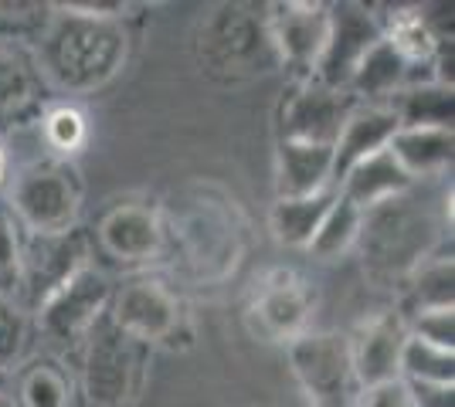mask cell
I'll return each mask as SVG.
<instances>
[{"label":"cell","instance_id":"obj_1","mask_svg":"<svg viewBox=\"0 0 455 407\" xmlns=\"http://www.w3.org/2000/svg\"><path fill=\"white\" fill-rule=\"evenodd\" d=\"M35 59L41 75L68 92H92L106 85L126 61V31L119 18H92L72 4L52 7Z\"/></svg>","mask_w":455,"mask_h":407},{"label":"cell","instance_id":"obj_2","mask_svg":"<svg viewBox=\"0 0 455 407\" xmlns=\"http://www.w3.org/2000/svg\"><path fill=\"white\" fill-rule=\"evenodd\" d=\"M201 61L208 72L225 75L231 82L275 72L283 59L268 31V7L255 4H225L218 7L201 27Z\"/></svg>","mask_w":455,"mask_h":407},{"label":"cell","instance_id":"obj_3","mask_svg":"<svg viewBox=\"0 0 455 407\" xmlns=\"http://www.w3.org/2000/svg\"><path fill=\"white\" fill-rule=\"evenodd\" d=\"M363 265L378 278H404L421 265L435 241V224L425 211L411 207L404 197L384 200L363 211L361 234Z\"/></svg>","mask_w":455,"mask_h":407},{"label":"cell","instance_id":"obj_4","mask_svg":"<svg viewBox=\"0 0 455 407\" xmlns=\"http://www.w3.org/2000/svg\"><path fill=\"white\" fill-rule=\"evenodd\" d=\"M147 347L123 333L106 312L85 336L82 390L92 407H126L143 384Z\"/></svg>","mask_w":455,"mask_h":407},{"label":"cell","instance_id":"obj_5","mask_svg":"<svg viewBox=\"0 0 455 407\" xmlns=\"http://www.w3.org/2000/svg\"><path fill=\"white\" fill-rule=\"evenodd\" d=\"M7 207L28 234L72 231L82 207V180L76 167L61 160H44L20 170Z\"/></svg>","mask_w":455,"mask_h":407},{"label":"cell","instance_id":"obj_6","mask_svg":"<svg viewBox=\"0 0 455 407\" xmlns=\"http://www.w3.org/2000/svg\"><path fill=\"white\" fill-rule=\"evenodd\" d=\"M289 364L313 407H350L357 397V373L350 343L337 333H299L289 343Z\"/></svg>","mask_w":455,"mask_h":407},{"label":"cell","instance_id":"obj_7","mask_svg":"<svg viewBox=\"0 0 455 407\" xmlns=\"http://www.w3.org/2000/svg\"><path fill=\"white\" fill-rule=\"evenodd\" d=\"M89 265V238L72 228L58 234H28L20 238L18 289L31 309H41L72 275Z\"/></svg>","mask_w":455,"mask_h":407},{"label":"cell","instance_id":"obj_8","mask_svg":"<svg viewBox=\"0 0 455 407\" xmlns=\"http://www.w3.org/2000/svg\"><path fill=\"white\" fill-rule=\"evenodd\" d=\"M384 38L380 20L371 14V7L363 4H333L330 7V27H326V44H323L313 82H320L323 89L347 92L350 78L357 72L363 55Z\"/></svg>","mask_w":455,"mask_h":407},{"label":"cell","instance_id":"obj_9","mask_svg":"<svg viewBox=\"0 0 455 407\" xmlns=\"http://www.w3.org/2000/svg\"><path fill=\"white\" fill-rule=\"evenodd\" d=\"M109 302H113V286L106 271L85 265L41 306L38 326L52 343L72 347L82 343L95 323L109 312Z\"/></svg>","mask_w":455,"mask_h":407},{"label":"cell","instance_id":"obj_10","mask_svg":"<svg viewBox=\"0 0 455 407\" xmlns=\"http://www.w3.org/2000/svg\"><path fill=\"white\" fill-rule=\"evenodd\" d=\"M350 109H354V102L347 92H333V89H323L313 78H303L285 92L283 106H279V139L333 146Z\"/></svg>","mask_w":455,"mask_h":407},{"label":"cell","instance_id":"obj_11","mask_svg":"<svg viewBox=\"0 0 455 407\" xmlns=\"http://www.w3.org/2000/svg\"><path fill=\"white\" fill-rule=\"evenodd\" d=\"M109 316L119 330L130 333L143 347H150V343L177 347L180 340L190 336L184 306L160 282H130L113 299Z\"/></svg>","mask_w":455,"mask_h":407},{"label":"cell","instance_id":"obj_12","mask_svg":"<svg viewBox=\"0 0 455 407\" xmlns=\"http://www.w3.org/2000/svg\"><path fill=\"white\" fill-rule=\"evenodd\" d=\"M326 27H330V7L326 4H272L268 7V31L275 41V51L283 65H292L306 75H313L316 59L326 44Z\"/></svg>","mask_w":455,"mask_h":407},{"label":"cell","instance_id":"obj_13","mask_svg":"<svg viewBox=\"0 0 455 407\" xmlns=\"http://www.w3.org/2000/svg\"><path fill=\"white\" fill-rule=\"evenodd\" d=\"M408 340V323L401 312H380L371 323H363L350 343V360L354 373L363 390L380 387L401 380V347Z\"/></svg>","mask_w":455,"mask_h":407},{"label":"cell","instance_id":"obj_14","mask_svg":"<svg viewBox=\"0 0 455 407\" xmlns=\"http://www.w3.org/2000/svg\"><path fill=\"white\" fill-rule=\"evenodd\" d=\"M44 106V75L28 44L0 41V119L24 122Z\"/></svg>","mask_w":455,"mask_h":407},{"label":"cell","instance_id":"obj_15","mask_svg":"<svg viewBox=\"0 0 455 407\" xmlns=\"http://www.w3.org/2000/svg\"><path fill=\"white\" fill-rule=\"evenodd\" d=\"M395 133H398V119L387 109V102L354 106L347 122H343L340 136H337V143H333V180L340 184L350 167H357L367 156L387 150Z\"/></svg>","mask_w":455,"mask_h":407},{"label":"cell","instance_id":"obj_16","mask_svg":"<svg viewBox=\"0 0 455 407\" xmlns=\"http://www.w3.org/2000/svg\"><path fill=\"white\" fill-rule=\"evenodd\" d=\"M99 241L119 262H150L153 254L160 252L164 231H160V221L150 207L119 204L102 217Z\"/></svg>","mask_w":455,"mask_h":407},{"label":"cell","instance_id":"obj_17","mask_svg":"<svg viewBox=\"0 0 455 407\" xmlns=\"http://www.w3.org/2000/svg\"><path fill=\"white\" fill-rule=\"evenodd\" d=\"M333 187V146L283 143L275 153V194L309 197Z\"/></svg>","mask_w":455,"mask_h":407},{"label":"cell","instance_id":"obj_18","mask_svg":"<svg viewBox=\"0 0 455 407\" xmlns=\"http://www.w3.org/2000/svg\"><path fill=\"white\" fill-rule=\"evenodd\" d=\"M411 176L401 170V163L387 150L367 156L357 167H350L340 180V197H347L350 204H357L361 211H371L384 200H395L411 191Z\"/></svg>","mask_w":455,"mask_h":407},{"label":"cell","instance_id":"obj_19","mask_svg":"<svg viewBox=\"0 0 455 407\" xmlns=\"http://www.w3.org/2000/svg\"><path fill=\"white\" fill-rule=\"evenodd\" d=\"M404 85H415V68L408 65V59L401 55L391 41L380 38L378 44L363 55L361 65H357V72L350 78L347 92L357 98L378 102V98H391L395 92H401Z\"/></svg>","mask_w":455,"mask_h":407},{"label":"cell","instance_id":"obj_20","mask_svg":"<svg viewBox=\"0 0 455 407\" xmlns=\"http://www.w3.org/2000/svg\"><path fill=\"white\" fill-rule=\"evenodd\" d=\"M387 109L398 119V129H452V89L442 82L404 85Z\"/></svg>","mask_w":455,"mask_h":407},{"label":"cell","instance_id":"obj_21","mask_svg":"<svg viewBox=\"0 0 455 407\" xmlns=\"http://www.w3.org/2000/svg\"><path fill=\"white\" fill-rule=\"evenodd\" d=\"M452 129H398L387 143V153L411 176H432L452 163Z\"/></svg>","mask_w":455,"mask_h":407},{"label":"cell","instance_id":"obj_22","mask_svg":"<svg viewBox=\"0 0 455 407\" xmlns=\"http://www.w3.org/2000/svg\"><path fill=\"white\" fill-rule=\"evenodd\" d=\"M309 306H313V299H309V292L303 289V282H296L292 278V271H279V282H268L266 295L259 299V319H262V326H266L272 336H289V340H296L299 330L306 326V319H309Z\"/></svg>","mask_w":455,"mask_h":407},{"label":"cell","instance_id":"obj_23","mask_svg":"<svg viewBox=\"0 0 455 407\" xmlns=\"http://www.w3.org/2000/svg\"><path fill=\"white\" fill-rule=\"evenodd\" d=\"M337 200V187H326L309 197H279L272 207V231L289 248H309L313 234L326 217L330 204Z\"/></svg>","mask_w":455,"mask_h":407},{"label":"cell","instance_id":"obj_24","mask_svg":"<svg viewBox=\"0 0 455 407\" xmlns=\"http://www.w3.org/2000/svg\"><path fill=\"white\" fill-rule=\"evenodd\" d=\"M452 295H455V269L452 258H438L428 265H418L411 271V282L404 292V306H401V319L404 316H421V312H435V309H452Z\"/></svg>","mask_w":455,"mask_h":407},{"label":"cell","instance_id":"obj_25","mask_svg":"<svg viewBox=\"0 0 455 407\" xmlns=\"http://www.w3.org/2000/svg\"><path fill=\"white\" fill-rule=\"evenodd\" d=\"M18 407H72V377L58 360H35L18 380Z\"/></svg>","mask_w":455,"mask_h":407},{"label":"cell","instance_id":"obj_26","mask_svg":"<svg viewBox=\"0 0 455 407\" xmlns=\"http://www.w3.org/2000/svg\"><path fill=\"white\" fill-rule=\"evenodd\" d=\"M361 221H363L361 207L350 204V200L340 197V191H337V200L330 204V211H326V217L320 221L316 234H313V241H309V252L316 254V258H337V254H343L357 241Z\"/></svg>","mask_w":455,"mask_h":407},{"label":"cell","instance_id":"obj_27","mask_svg":"<svg viewBox=\"0 0 455 407\" xmlns=\"http://www.w3.org/2000/svg\"><path fill=\"white\" fill-rule=\"evenodd\" d=\"M401 380H421V384H455V353L428 347L408 333L401 347Z\"/></svg>","mask_w":455,"mask_h":407},{"label":"cell","instance_id":"obj_28","mask_svg":"<svg viewBox=\"0 0 455 407\" xmlns=\"http://www.w3.org/2000/svg\"><path fill=\"white\" fill-rule=\"evenodd\" d=\"M52 18L48 4H0V41L35 44Z\"/></svg>","mask_w":455,"mask_h":407},{"label":"cell","instance_id":"obj_29","mask_svg":"<svg viewBox=\"0 0 455 407\" xmlns=\"http://www.w3.org/2000/svg\"><path fill=\"white\" fill-rule=\"evenodd\" d=\"M28 347V316L20 312L18 302L0 295V373L18 364Z\"/></svg>","mask_w":455,"mask_h":407},{"label":"cell","instance_id":"obj_30","mask_svg":"<svg viewBox=\"0 0 455 407\" xmlns=\"http://www.w3.org/2000/svg\"><path fill=\"white\" fill-rule=\"evenodd\" d=\"M20 224L14 221L11 207L0 200V295L18 289V269H20Z\"/></svg>","mask_w":455,"mask_h":407},{"label":"cell","instance_id":"obj_31","mask_svg":"<svg viewBox=\"0 0 455 407\" xmlns=\"http://www.w3.org/2000/svg\"><path fill=\"white\" fill-rule=\"evenodd\" d=\"M408 333H411L415 340H421V343H428V347L455 353V316H452V309L421 312V316L411 319Z\"/></svg>","mask_w":455,"mask_h":407},{"label":"cell","instance_id":"obj_32","mask_svg":"<svg viewBox=\"0 0 455 407\" xmlns=\"http://www.w3.org/2000/svg\"><path fill=\"white\" fill-rule=\"evenodd\" d=\"M44 136H48V143L55 150L72 153V150L82 146V139H85V122H82V116H78L76 109L61 106V109H52L44 116Z\"/></svg>","mask_w":455,"mask_h":407},{"label":"cell","instance_id":"obj_33","mask_svg":"<svg viewBox=\"0 0 455 407\" xmlns=\"http://www.w3.org/2000/svg\"><path fill=\"white\" fill-rule=\"evenodd\" d=\"M404 387H408V404H415V407H455V387H449V384L404 380Z\"/></svg>","mask_w":455,"mask_h":407},{"label":"cell","instance_id":"obj_34","mask_svg":"<svg viewBox=\"0 0 455 407\" xmlns=\"http://www.w3.org/2000/svg\"><path fill=\"white\" fill-rule=\"evenodd\" d=\"M363 407H411L408 404V387H404V380H391V384L371 387L367 397H363Z\"/></svg>","mask_w":455,"mask_h":407},{"label":"cell","instance_id":"obj_35","mask_svg":"<svg viewBox=\"0 0 455 407\" xmlns=\"http://www.w3.org/2000/svg\"><path fill=\"white\" fill-rule=\"evenodd\" d=\"M4 174H7V156H4V150H0V180H4Z\"/></svg>","mask_w":455,"mask_h":407},{"label":"cell","instance_id":"obj_36","mask_svg":"<svg viewBox=\"0 0 455 407\" xmlns=\"http://www.w3.org/2000/svg\"><path fill=\"white\" fill-rule=\"evenodd\" d=\"M4 384H7V373H0V390H4Z\"/></svg>","mask_w":455,"mask_h":407},{"label":"cell","instance_id":"obj_37","mask_svg":"<svg viewBox=\"0 0 455 407\" xmlns=\"http://www.w3.org/2000/svg\"><path fill=\"white\" fill-rule=\"evenodd\" d=\"M0 407H11V404H7V401H4V397H0Z\"/></svg>","mask_w":455,"mask_h":407}]
</instances>
